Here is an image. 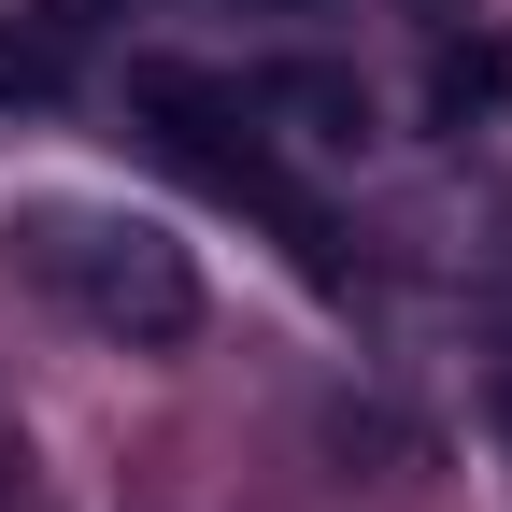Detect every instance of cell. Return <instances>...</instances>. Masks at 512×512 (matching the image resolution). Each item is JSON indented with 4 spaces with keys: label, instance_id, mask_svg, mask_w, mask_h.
I'll use <instances>...</instances> for the list:
<instances>
[{
    "label": "cell",
    "instance_id": "277c9868",
    "mask_svg": "<svg viewBox=\"0 0 512 512\" xmlns=\"http://www.w3.org/2000/svg\"><path fill=\"white\" fill-rule=\"evenodd\" d=\"M427 100H441V128H470V114H512V29H470V43H441Z\"/></svg>",
    "mask_w": 512,
    "mask_h": 512
},
{
    "label": "cell",
    "instance_id": "3957f363",
    "mask_svg": "<svg viewBox=\"0 0 512 512\" xmlns=\"http://www.w3.org/2000/svg\"><path fill=\"white\" fill-rule=\"evenodd\" d=\"M242 100H256V114H299L313 143H356V128H370V86H356V72H328V57H285V72H256Z\"/></svg>",
    "mask_w": 512,
    "mask_h": 512
},
{
    "label": "cell",
    "instance_id": "7a4b0ae2",
    "mask_svg": "<svg viewBox=\"0 0 512 512\" xmlns=\"http://www.w3.org/2000/svg\"><path fill=\"white\" fill-rule=\"evenodd\" d=\"M128 114L157 128V143L200 171V185H228V200H271L299 242H328L299 200H285V171H271V143H256V100L228 86V72H200V57H128Z\"/></svg>",
    "mask_w": 512,
    "mask_h": 512
},
{
    "label": "cell",
    "instance_id": "6da1fadb",
    "mask_svg": "<svg viewBox=\"0 0 512 512\" xmlns=\"http://www.w3.org/2000/svg\"><path fill=\"white\" fill-rule=\"evenodd\" d=\"M15 256L86 313V328H114V342H185L200 328V271H185V242L171 228H143V214H100V200H29L15 214Z\"/></svg>",
    "mask_w": 512,
    "mask_h": 512
},
{
    "label": "cell",
    "instance_id": "5b68a950",
    "mask_svg": "<svg viewBox=\"0 0 512 512\" xmlns=\"http://www.w3.org/2000/svg\"><path fill=\"white\" fill-rule=\"evenodd\" d=\"M0 100H57V43H0Z\"/></svg>",
    "mask_w": 512,
    "mask_h": 512
}]
</instances>
